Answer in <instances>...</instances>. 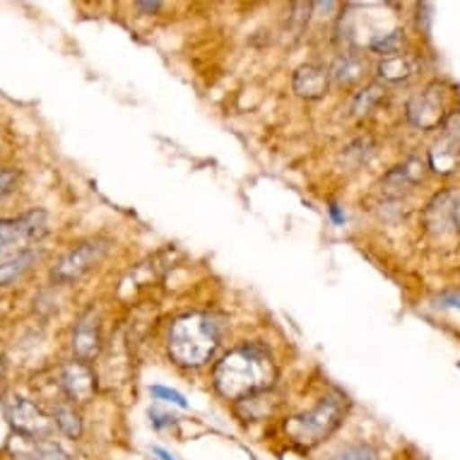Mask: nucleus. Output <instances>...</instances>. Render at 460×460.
I'll return each instance as SVG.
<instances>
[{"mask_svg":"<svg viewBox=\"0 0 460 460\" xmlns=\"http://www.w3.org/2000/svg\"><path fill=\"white\" fill-rule=\"evenodd\" d=\"M278 381V367L261 345H242L229 349L212 371V384L222 398L242 402L253 395L272 391Z\"/></svg>","mask_w":460,"mask_h":460,"instance_id":"f257e3e1","label":"nucleus"},{"mask_svg":"<svg viewBox=\"0 0 460 460\" xmlns=\"http://www.w3.org/2000/svg\"><path fill=\"white\" fill-rule=\"evenodd\" d=\"M219 348V323L205 311L183 314L169 328L166 352L172 362L183 369H198L210 362L215 349Z\"/></svg>","mask_w":460,"mask_h":460,"instance_id":"f03ea898","label":"nucleus"},{"mask_svg":"<svg viewBox=\"0 0 460 460\" xmlns=\"http://www.w3.org/2000/svg\"><path fill=\"white\" fill-rule=\"evenodd\" d=\"M349 402L342 393H331L325 395L306 412H299V415L287 417L282 429H285V437L289 441L292 448L296 451H314L316 446H321L323 441L335 434L340 429V424L348 415Z\"/></svg>","mask_w":460,"mask_h":460,"instance_id":"7ed1b4c3","label":"nucleus"},{"mask_svg":"<svg viewBox=\"0 0 460 460\" xmlns=\"http://www.w3.org/2000/svg\"><path fill=\"white\" fill-rule=\"evenodd\" d=\"M424 232L434 242L460 234V189H444L431 198L422 212Z\"/></svg>","mask_w":460,"mask_h":460,"instance_id":"20e7f679","label":"nucleus"},{"mask_svg":"<svg viewBox=\"0 0 460 460\" xmlns=\"http://www.w3.org/2000/svg\"><path fill=\"white\" fill-rule=\"evenodd\" d=\"M46 212L30 210L20 217L0 219V256H5L10 251L22 253L30 251L31 242H39L46 234Z\"/></svg>","mask_w":460,"mask_h":460,"instance_id":"39448f33","label":"nucleus"},{"mask_svg":"<svg viewBox=\"0 0 460 460\" xmlns=\"http://www.w3.org/2000/svg\"><path fill=\"white\" fill-rule=\"evenodd\" d=\"M405 116H408L410 126L420 130H437L444 126L446 116V94L444 87L438 83H429L424 90L412 94L405 106Z\"/></svg>","mask_w":460,"mask_h":460,"instance_id":"423d86ee","label":"nucleus"},{"mask_svg":"<svg viewBox=\"0 0 460 460\" xmlns=\"http://www.w3.org/2000/svg\"><path fill=\"white\" fill-rule=\"evenodd\" d=\"M3 410L8 417L10 427L15 434L27 438H46L53 427V420L39 408L37 402L22 398V395H5Z\"/></svg>","mask_w":460,"mask_h":460,"instance_id":"0eeeda50","label":"nucleus"},{"mask_svg":"<svg viewBox=\"0 0 460 460\" xmlns=\"http://www.w3.org/2000/svg\"><path fill=\"white\" fill-rule=\"evenodd\" d=\"M106 251H109L106 239H90V242L77 243L75 249H70L58 263L53 265V282H58V285L75 282V279L83 278L84 272H90L106 256Z\"/></svg>","mask_w":460,"mask_h":460,"instance_id":"6e6552de","label":"nucleus"},{"mask_svg":"<svg viewBox=\"0 0 460 460\" xmlns=\"http://www.w3.org/2000/svg\"><path fill=\"white\" fill-rule=\"evenodd\" d=\"M460 166V111H451L441 126V136L429 147V169L448 176Z\"/></svg>","mask_w":460,"mask_h":460,"instance_id":"1a4fd4ad","label":"nucleus"},{"mask_svg":"<svg viewBox=\"0 0 460 460\" xmlns=\"http://www.w3.org/2000/svg\"><path fill=\"white\" fill-rule=\"evenodd\" d=\"M104 338H102V323L94 309H87L83 316L77 318L75 331H73V352H75L77 362H92L97 359L102 352Z\"/></svg>","mask_w":460,"mask_h":460,"instance_id":"9d476101","label":"nucleus"},{"mask_svg":"<svg viewBox=\"0 0 460 460\" xmlns=\"http://www.w3.org/2000/svg\"><path fill=\"white\" fill-rule=\"evenodd\" d=\"M61 388L66 393V398L75 405H84V402H90L94 398V393H97V376H94V371H92L90 364L84 362H68L63 364L61 369Z\"/></svg>","mask_w":460,"mask_h":460,"instance_id":"9b49d317","label":"nucleus"},{"mask_svg":"<svg viewBox=\"0 0 460 460\" xmlns=\"http://www.w3.org/2000/svg\"><path fill=\"white\" fill-rule=\"evenodd\" d=\"M427 169L429 164H424L422 159L410 157L408 162H402V164L393 166L391 172L384 176V181H381V189H384L385 196H391L398 200L405 190L415 189L417 183H422L424 174H427Z\"/></svg>","mask_w":460,"mask_h":460,"instance_id":"f8f14e48","label":"nucleus"},{"mask_svg":"<svg viewBox=\"0 0 460 460\" xmlns=\"http://www.w3.org/2000/svg\"><path fill=\"white\" fill-rule=\"evenodd\" d=\"M331 87V70L318 63H306L295 70L292 77V90L302 99H321L328 94Z\"/></svg>","mask_w":460,"mask_h":460,"instance_id":"ddd939ff","label":"nucleus"},{"mask_svg":"<svg viewBox=\"0 0 460 460\" xmlns=\"http://www.w3.org/2000/svg\"><path fill=\"white\" fill-rule=\"evenodd\" d=\"M420 70V61L410 53H398V56H391V58H381L376 66V77L378 83L398 84L408 83L410 77L415 75Z\"/></svg>","mask_w":460,"mask_h":460,"instance_id":"4468645a","label":"nucleus"},{"mask_svg":"<svg viewBox=\"0 0 460 460\" xmlns=\"http://www.w3.org/2000/svg\"><path fill=\"white\" fill-rule=\"evenodd\" d=\"M51 420L53 424H56L66 437L73 438V441H77V438L83 437V417H80V412H77L75 405H73L68 398L56 400V402H53Z\"/></svg>","mask_w":460,"mask_h":460,"instance_id":"2eb2a0df","label":"nucleus"},{"mask_svg":"<svg viewBox=\"0 0 460 460\" xmlns=\"http://www.w3.org/2000/svg\"><path fill=\"white\" fill-rule=\"evenodd\" d=\"M37 258H39L37 251L30 249V251H22V253H15V256H10L8 261H3V263H0V289L13 285V282H17V279L22 278L24 272L37 263Z\"/></svg>","mask_w":460,"mask_h":460,"instance_id":"dca6fc26","label":"nucleus"},{"mask_svg":"<svg viewBox=\"0 0 460 460\" xmlns=\"http://www.w3.org/2000/svg\"><path fill=\"white\" fill-rule=\"evenodd\" d=\"M364 75V61L357 53H342L335 58L331 68V77H335L340 84H352L362 80Z\"/></svg>","mask_w":460,"mask_h":460,"instance_id":"f3484780","label":"nucleus"},{"mask_svg":"<svg viewBox=\"0 0 460 460\" xmlns=\"http://www.w3.org/2000/svg\"><path fill=\"white\" fill-rule=\"evenodd\" d=\"M268 395H270V391L261 393V395H253V398L249 400H242V402H236V412H239V417L253 422V420H265L268 415H272V412L278 410L279 400H268V402H265Z\"/></svg>","mask_w":460,"mask_h":460,"instance_id":"a211bd4d","label":"nucleus"},{"mask_svg":"<svg viewBox=\"0 0 460 460\" xmlns=\"http://www.w3.org/2000/svg\"><path fill=\"white\" fill-rule=\"evenodd\" d=\"M385 99V87L381 83L367 84L362 92H357L355 99H352V113L355 116H364V113H369L371 109H376L381 102Z\"/></svg>","mask_w":460,"mask_h":460,"instance_id":"6ab92c4d","label":"nucleus"},{"mask_svg":"<svg viewBox=\"0 0 460 460\" xmlns=\"http://www.w3.org/2000/svg\"><path fill=\"white\" fill-rule=\"evenodd\" d=\"M402 44H405V31L393 30L385 31V34H376V37L369 41V49L374 53H378L381 58H391V56H398Z\"/></svg>","mask_w":460,"mask_h":460,"instance_id":"aec40b11","label":"nucleus"},{"mask_svg":"<svg viewBox=\"0 0 460 460\" xmlns=\"http://www.w3.org/2000/svg\"><path fill=\"white\" fill-rule=\"evenodd\" d=\"M328 460H381V451L371 444H352Z\"/></svg>","mask_w":460,"mask_h":460,"instance_id":"412c9836","label":"nucleus"},{"mask_svg":"<svg viewBox=\"0 0 460 460\" xmlns=\"http://www.w3.org/2000/svg\"><path fill=\"white\" fill-rule=\"evenodd\" d=\"M150 393L155 395V398L166 400V402H174V405H179V408L183 410L189 408V402H186V398H183L179 391H172V388H164V385H152Z\"/></svg>","mask_w":460,"mask_h":460,"instance_id":"4be33fe9","label":"nucleus"},{"mask_svg":"<svg viewBox=\"0 0 460 460\" xmlns=\"http://www.w3.org/2000/svg\"><path fill=\"white\" fill-rule=\"evenodd\" d=\"M17 181H20V172H15V169H3L0 172V200L8 198L15 190Z\"/></svg>","mask_w":460,"mask_h":460,"instance_id":"5701e85b","label":"nucleus"},{"mask_svg":"<svg viewBox=\"0 0 460 460\" xmlns=\"http://www.w3.org/2000/svg\"><path fill=\"white\" fill-rule=\"evenodd\" d=\"M150 420L155 429H164V427H172L176 422V417L164 415V412H157V410H150Z\"/></svg>","mask_w":460,"mask_h":460,"instance_id":"b1692460","label":"nucleus"},{"mask_svg":"<svg viewBox=\"0 0 460 460\" xmlns=\"http://www.w3.org/2000/svg\"><path fill=\"white\" fill-rule=\"evenodd\" d=\"M441 306H453V309H460V289H451V292H444L438 296Z\"/></svg>","mask_w":460,"mask_h":460,"instance_id":"393cba45","label":"nucleus"},{"mask_svg":"<svg viewBox=\"0 0 460 460\" xmlns=\"http://www.w3.org/2000/svg\"><path fill=\"white\" fill-rule=\"evenodd\" d=\"M152 456H157V460H176L172 453L162 448V446H152Z\"/></svg>","mask_w":460,"mask_h":460,"instance_id":"a878e982","label":"nucleus"},{"mask_svg":"<svg viewBox=\"0 0 460 460\" xmlns=\"http://www.w3.org/2000/svg\"><path fill=\"white\" fill-rule=\"evenodd\" d=\"M137 10H143V13H157L162 8V3H136Z\"/></svg>","mask_w":460,"mask_h":460,"instance_id":"bb28decb","label":"nucleus"},{"mask_svg":"<svg viewBox=\"0 0 460 460\" xmlns=\"http://www.w3.org/2000/svg\"><path fill=\"white\" fill-rule=\"evenodd\" d=\"M331 215H332V219H335V222H342V215H340L338 205H331Z\"/></svg>","mask_w":460,"mask_h":460,"instance_id":"cd10ccee","label":"nucleus"},{"mask_svg":"<svg viewBox=\"0 0 460 460\" xmlns=\"http://www.w3.org/2000/svg\"><path fill=\"white\" fill-rule=\"evenodd\" d=\"M0 374H3V357H0Z\"/></svg>","mask_w":460,"mask_h":460,"instance_id":"c85d7f7f","label":"nucleus"}]
</instances>
